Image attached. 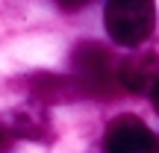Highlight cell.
I'll return each instance as SVG.
<instances>
[{"mask_svg": "<svg viewBox=\"0 0 159 153\" xmlns=\"http://www.w3.org/2000/svg\"><path fill=\"white\" fill-rule=\"evenodd\" d=\"M118 65L121 62H115V56L97 41H80L71 53L74 79L80 83L83 94H91V97H112L121 88Z\"/></svg>", "mask_w": 159, "mask_h": 153, "instance_id": "cell-1", "label": "cell"}, {"mask_svg": "<svg viewBox=\"0 0 159 153\" xmlns=\"http://www.w3.org/2000/svg\"><path fill=\"white\" fill-rule=\"evenodd\" d=\"M106 35L121 47H139L156 27V0H106Z\"/></svg>", "mask_w": 159, "mask_h": 153, "instance_id": "cell-2", "label": "cell"}, {"mask_svg": "<svg viewBox=\"0 0 159 153\" xmlns=\"http://www.w3.org/2000/svg\"><path fill=\"white\" fill-rule=\"evenodd\" d=\"M103 153H159V138L136 115H118L103 133Z\"/></svg>", "mask_w": 159, "mask_h": 153, "instance_id": "cell-3", "label": "cell"}, {"mask_svg": "<svg viewBox=\"0 0 159 153\" xmlns=\"http://www.w3.org/2000/svg\"><path fill=\"white\" fill-rule=\"evenodd\" d=\"M118 79L121 88L133 91V94H144L153 91L159 83V56L156 53H139V56H127L118 65Z\"/></svg>", "mask_w": 159, "mask_h": 153, "instance_id": "cell-4", "label": "cell"}, {"mask_svg": "<svg viewBox=\"0 0 159 153\" xmlns=\"http://www.w3.org/2000/svg\"><path fill=\"white\" fill-rule=\"evenodd\" d=\"M18 133L27 138H44L50 136V124H47V118H41V115H33V112H18Z\"/></svg>", "mask_w": 159, "mask_h": 153, "instance_id": "cell-5", "label": "cell"}, {"mask_svg": "<svg viewBox=\"0 0 159 153\" xmlns=\"http://www.w3.org/2000/svg\"><path fill=\"white\" fill-rule=\"evenodd\" d=\"M59 6H62L65 12H74V9H83L85 3H91V0H56Z\"/></svg>", "mask_w": 159, "mask_h": 153, "instance_id": "cell-6", "label": "cell"}, {"mask_svg": "<svg viewBox=\"0 0 159 153\" xmlns=\"http://www.w3.org/2000/svg\"><path fill=\"white\" fill-rule=\"evenodd\" d=\"M150 100H153V106H156V112H159V83L153 85V91H150Z\"/></svg>", "mask_w": 159, "mask_h": 153, "instance_id": "cell-7", "label": "cell"}]
</instances>
